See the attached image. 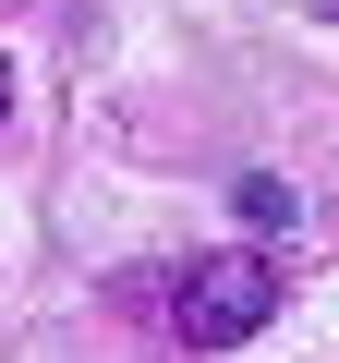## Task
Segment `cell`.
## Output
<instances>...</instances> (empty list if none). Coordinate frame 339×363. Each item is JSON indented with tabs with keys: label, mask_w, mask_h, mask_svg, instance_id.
I'll list each match as a JSON object with an SVG mask.
<instances>
[{
	"label": "cell",
	"mask_w": 339,
	"mask_h": 363,
	"mask_svg": "<svg viewBox=\"0 0 339 363\" xmlns=\"http://www.w3.org/2000/svg\"><path fill=\"white\" fill-rule=\"evenodd\" d=\"M279 255L267 242H218V255H194L182 267V291H170V339L182 351H243L267 315H279Z\"/></svg>",
	"instance_id": "cell-1"
},
{
	"label": "cell",
	"mask_w": 339,
	"mask_h": 363,
	"mask_svg": "<svg viewBox=\"0 0 339 363\" xmlns=\"http://www.w3.org/2000/svg\"><path fill=\"white\" fill-rule=\"evenodd\" d=\"M291 218H303V206H291V182L255 169V182H243V230H291Z\"/></svg>",
	"instance_id": "cell-2"
},
{
	"label": "cell",
	"mask_w": 339,
	"mask_h": 363,
	"mask_svg": "<svg viewBox=\"0 0 339 363\" xmlns=\"http://www.w3.org/2000/svg\"><path fill=\"white\" fill-rule=\"evenodd\" d=\"M0 109H13V61H0Z\"/></svg>",
	"instance_id": "cell-3"
}]
</instances>
